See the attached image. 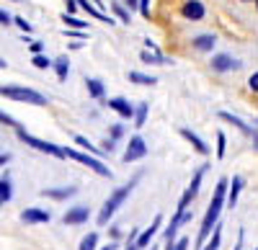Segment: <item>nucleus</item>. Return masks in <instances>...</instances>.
<instances>
[{
	"mask_svg": "<svg viewBox=\"0 0 258 250\" xmlns=\"http://www.w3.org/2000/svg\"><path fill=\"white\" fill-rule=\"evenodd\" d=\"M11 24H13V16H11L8 11L0 8V26H11Z\"/></svg>",
	"mask_w": 258,
	"mask_h": 250,
	"instance_id": "e433bc0d",
	"label": "nucleus"
},
{
	"mask_svg": "<svg viewBox=\"0 0 258 250\" xmlns=\"http://www.w3.org/2000/svg\"><path fill=\"white\" fill-rule=\"evenodd\" d=\"M78 250H98V235L96 232H88V235L80 240V247Z\"/></svg>",
	"mask_w": 258,
	"mask_h": 250,
	"instance_id": "c756f323",
	"label": "nucleus"
},
{
	"mask_svg": "<svg viewBox=\"0 0 258 250\" xmlns=\"http://www.w3.org/2000/svg\"><path fill=\"white\" fill-rule=\"evenodd\" d=\"M227 178H220L217 181V189H214V196L207 206V214H204V222H202V230H199V245H204V240L209 237L212 232V227L217 224L220 219V212H222V206H225V196H227Z\"/></svg>",
	"mask_w": 258,
	"mask_h": 250,
	"instance_id": "f257e3e1",
	"label": "nucleus"
},
{
	"mask_svg": "<svg viewBox=\"0 0 258 250\" xmlns=\"http://www.w3.org/2000/svg\"><path fill=\"white\" fill-rule=\"evenodd\" d=\"M98 250H116V245H114V242H109V245H103V247H98Z\"/></svg>",
	"mask_w": 258,
	"mask_h": 250,
	"instance_id": "49530a36",
	"label": "nucleus"
},
{
	"mask_svg": "<svg viewBox=\"0 0 258 250\" xmlns=\"http://www.w3.org/2000/svg\"><path fill=\"white\" fill-rule=\"evenodd\" d=\"M243 3H253V0H243Z\"/></svg>",
	"mask_w": 258,
	"mask_h": 250,
	"instance_id": "864d4df0",
	"label": "nucleus"
},
{
	"mask_svg": "<svg viewBox=\"0 0 258 250\" xmlns=\"http://www.w3.org/2000/svg\"><path fill=\"white\" fill-rule=\"evenodd\" d=\"M227 186H230V183H227ZM240 191H243V178H240V176H235V178H232V186H230V191H227V196H225V204L230 206V209H232L235 204H238Z\"/></svg>",
	"mask_w": 258,
	"mask_h": 250,
	"instance_id": "a211bd4d",
	"label": "nucleus"
},
{
	"mask_svg": "<svg viewBox=\"0 0 258 250\" xmlns=\"http://www.w3.org/2000/svg\"><path fill=\"white\" fill-rule=\"evenodd\" d=\"M207 168H209V165H202V168H199L197 173H194V178H191V186H188V189L183 191V196H181V201H178V206H176L178 212L188 209V204H191L194 199H197V194H199V186H202V178H204Z\"/></svg>",
	"mask_w": 258,
	"mask_h": 250,
	"instance_id": "423d86ee",
	"label": "nucleus"
},
{
	"mask_svg": "<svg viewBox=\"0 0 258 250\" xmlns=\"http://www.w3.org/2000/svg\"><path fill=\"white\" fill-rule=\"evenodd\" d=\"M186 247H188V240L186 237H181L178 242H173V250H186Z\"/></svg>",
	"mask_w": 258,
	"mask_h": 250,
	"instance_id": "ea45409f",
	"label": "nucleus"
},
{
	"mask_svg": "<svg viewBox=\"0 0 258 250\" xmlns=\"http://www.w3.org/2000/svg\"><path fill=\"white\" fill-rule=\"evenodd\" d=\"M243 240H245V230H240V232H238V245H235L232 250H243Z\"/></svg>",
	"mask_w": 258,
	"mask_h": 250,
	"instance_id": "79ce46f5",
	"label": "nucleus"
},
{
	"mask_svg": "<svg viewBox=\"0 0 258 250\" xmlns=\"http://www.w3.org/2000/svg\"><path fill=\"white\" fill-rule=\"evenodd\" d=\"M178 227H181V214L176 212V214H173V219H170V224L165 227V242H173V240H176Z\"/></svg>",
	"mask_w": 258,
	"mask_h": 250,
	"instance_id": "a878e982",
	"label": "nucleus"
},
{
	"mask_svg": "<svg viewBox=\"0 0 258 250\" xmlns=\"http://www.w3.org/2000/svg\"><path fill=\"white\" fill-rule=\"evenodd\" d=\"M181 137H183V139H188V142H191V147L197 150L199 155H209V144H207L197 132H191V129H186V127H183V129H181Z\"/></svg>",
	"mask_w": 258,
	"mask_h": 250,
	"instance_id": "2eb2a0df",
	"label": "nucleus"
},
{
	"mask_svg": "<svg viewBox=\"0 0 258 250\" xmlns=\"http://www.w3.org/2000/svg\"><path fill=\"white\" fill-rule=\"evenodd\" d=\"M214 44H217V36H214V34H199V36L191 39V47L197 52H212Z\"/></svg>",
	"mask_w": 258,
	"mask_h": 250,
	"instance_id": "dca6fc26",
	"label": "nucleus"
},
{
	"mask_svg": "<svg viewBox=\"0 0 258 250\" xmlns=\"http://www.w3.org/2000/svg\"><path fill=\"white\" fill-rule=\"evenodd\" d=\"M11 3H21V0H11Z\"/></svg>",
	"mask_w": 258,
	"mask_h": 250,
	"instance_id": "603ef678",
	"label": "nucleus"
},
{
	"mask_svg": "<svg viewBox=\"0 0 258 250\" xmlns=\"http://www.w3.org/2000/svg\"><path fill=\"white\" fill-rule=\"evenodd\" d=\"M111 11H114V16L121 21V24H126V26L132 24V13H129V11H126L121 3H111Z\"/></svg>",
	"mask_w": 258,
	"mask_h": 250,
	"instance_id": "bb28decb",
	"label": "nucleus"
},
{
	"mask_svg": "<svg viewBox=\"0 0 258 250\" xmlns=\"http://www.w3.org/2000/svg\"><path fill=\"white\" fill-rule=\"evenodd\" d=\"M52 67H54V72H57V80L59 82H64L68 80V75H70V59L68 57H57V59H52Z\"/></svg>",
	"mask_w": 258,
	"mask_h": 250,
	"instance_id": "6ab92c4d",
	"label": "nucleus"
},
{
	"mask_svg": "<svg viewBox=\"0 0 258 250\" xmlns=\"http://www.w3.org/2000/svg\"><path fill=\"white\" fill-rule=\"evenodd\" d=\"M126 77H129V82H137V86H155V82H158V77L145 75V72H137V70L126 72Z\"/></svg>",
	"mask_w": 258,
	"mask_h": 250,
	"instance_id": "4be33fe9",
	"label": "nucleus"
},
{
	"mask_svg": "<svg viewBox=\"0 0 258 250\" xmlns=\"http://www.w3.org/2000/svg\"><path fill=\"white\" fill-rule=\"evenodd\" d=\"M75 194H78L75 186H70V189L64 186V189H44L41 191V196H49V199H68V196H75Z\"/></svg>",
	"mask_w": 258,
	"mask_h": 250,
	"instance_id": "412c9836",
	"label": "nucleus"
},
{
	"mask_svg": "<svg viewBox=\"0 0 258 250\" xmlns=\"http://www.w3.org/2000/svg\"><path fill=\"white\" fill-rule=\"evenodd\" d=\"M29 49H31V54H41V52H44V44H41V41H36V39H31V41H29Z\"/></svg>",
	"mask_w": 258,
	"mask_h": 250,
	"instance_id": "c9c22d12",
	"label": "nucleus"
},
{
	"mask_svg": "<svg viewBox=\"0 0 258 250\" xmlns=\"http://www.w3.org/2000/svg\"><path fill=\"white\" fill-rule=\"evenodd\" d=\"M145 155H147V142H145L140 134L129 137V144H126L121 160H124V162H135V160H142Z\"/></svg>",
	"mask_w": 258,
	"mask_h": 250,
	"instance_id": "0eeeda50",
	"label": "nucleus"
},
{
	"mask_svg": "<svg viewBox=\"0 0 258 250\" xmlns=\"http://www.w3.org/2000/svg\"><path fill=\"white\" fill-rule=\"evenodd\" d=\"M160 224H163V214H155V219H153V224L147 227V230H142L140 235H137V240H135V245H137V250H145L147 245H150V240H153L155 235H158V230H160Z\"/></svg>",
	"mask_w": 258,
	"mask_h": 250,
	"instance_id": "6e6552de",
	"label": "nucleus"
},
{
	"mask_svg": "<svg viewBox=\"0 0 258 250\" xmlns=\"http://www.w3.org/2000/svg\"><path fill=\"white\" fill-rule=\"evenodd\" d=\"M88 219H91V209H88V206H73V209H70L68 214L62 217V222L68 224V227H78V224H85Z\"/></svg>",
	"mask_w": 258,
	"mask_h": 250,
	"instance_id": "9d476101",
	"label": "nucleus"
},
{
	"mask_svg": "<svg viewBox=\"0 0 258 250\" xmlns=\"http://www.w3.org/2000/svg\"><path fill=\"white\" fill-rule=\"evenodd\" d=\"M31 65H34L36 70H49V67H52V59L41 52V54H34V57H31Z\"/></svg>",
	"mask_w": 258,
	"mask_h": 250,
	"instance_id": "7c9ffc66",
	"label": "nucleus"
},
{
	"mask_svg": "<svg viewBox=\"0 0 258 250\" xmlns=\"http://www.w3.org/2000/svg\"><path fill=\"white\" fill-rule=\"evenodd\" d=\"M11 162V152H0V165H6Z\"/></svg>",
	"mask_w": 258,
	"mask_h": 250,
	"instance_id": "a18cd8bd",
	"label": "nucleus"
},
{
	"mask_svg": "<svg viewBox=\"0 0 258 250\" xmlns=\"http://www.w3.org/2000/svg\"><path fill=\"white\" fill-rule=\"evenodd\" d=\"M11 196H13V186H11L8 176H3V178H0V206L8 204V201H11Z\"/></svg>",
	"mask_w": 258,
	"mask_h": 250,
	"instance_id": "393cba45",
	"label": "nucleus"
},
{
	"mask_svg": "<svg viewBox=\"0 0 258 250\" xmlns=\"http://www.w3.org/2000/svg\"><path fill=\"white\" fill-rule=\"evenodd\" d=\"M0 96L11 98V101H21V103H31V106H47L49 103L44 93L26 88V86H0Z\"/></svg>",
	"mask_w": 258,
	"mask_h": 250,
	"instance_id": "7ed1b4c3",
	"label": "nucleus"
},
{
	"mask_svg": "<svg viewBox=\"0 0 258 250\" xmlns=\"http://www.w3.org/2000/svg\"><path fill=\"white\" fill-rule=\"evenodd\" d=\"M124 3H126L129 13H132V11H137V0H124Z\"/></svg>",
	"mask_w": 258,
	"mask_h": 250,
	"instance_id": "c03bdc74",
	"label": "nucleus"
},
{
	"mask_svg": "<svg viewBox=\"0 0 258 250\" xmlns=\"http://www.w3.org/2000/svg\"><path fill=\"white\" fill-rule=\"evenodd\" d=\"M165 250H173V242H165Z\"/></svg>",
	"mask_w": 258,
	"mask_h": 250,
	"instance_id": "8fccbe9b",
	"label": "nucleus"
},
{
	"mask_svg": "<svg viewBox=\"0 0 258 250\" xmlns=\"http://www.w3.org/2000/svg\"><path fill=\"white\" fill-rule=\"evenodd\" d=\"M0 124H6V127H13V129H16V127H21V124H18L13 116H8L6 111H0Z\"/></svg>",
	"mask_w": 258,
	"mask_h": 250,
	"instance_id": "72a5a7b5",
	"label": "nucleus"
},
{
	"mask_svg": "<svg viewBox=\"0 0 258 250\" xmlns=\"http://www.w3.org/2000/svg\"><path fill=\"white\" fill-rule=\"evenodd\" d=\"M253 127H255V129H258V119H253Z\"/></svg>",
	"mask_w": 258,
	"mask_h": 250,
	"instance_id": "3c124183",
	"label": "nucleus"
},
{
	"mask_svg": "<svg viewBox=\"0 0 258 250\" xmlns=\"http://www.w3.org/2000/svg\"><path fill=\"white\" fill-rule=\"evenodd\" d=\"M106 106H109L111 111H116L121 119H132L135 116V106H132V103H129L126 98H121V96H116V98H109V103H106Z\"/></svg>",
	"mask_w": 258,
	"mask_h": 250,
	"instance_id": "f8f14e48",
	"label": "nucleus"
},
{
	"mask_svg": "<svg viewBox=\"0 0 258 250\" xmlns=\"http://www.w3.org/2000/svg\"><path fill=\"white\" fill-rule=\"evenodd\" d=\"M181 16L186 21H202L207 16V8H204L202 0H186V3L181 6Z\"/></svg>",
	"mask_w": 258,
	"mask_h": 250,
	"instance_id": "1a4fd4ad",
	"label": "nucleus"
},
{
	"mask_svg": "<svg viewBox=\"0 0 258 250\" xmlns=\"http://www.w3.org/2000/svg\"><path fill=\"white\" fill-rule=\"evenodd\" d=\"M137 11L142 13V18H150V0H137Z\"/></svg>",
	"mask_w": 258,
	"mask_h": 250,
	"instance_id": "f704fd0d",
	"label": "nucleus"
},
{
	"mask_svg": "<svg viewBox=\"0 0 258 250\" xmlns=\"http://www.w3.org/2000/svg\"><path fill=\"white\" fill-rule=\"evenodd\" d=\"M62 150H64V157H70V160L85 165V168H91L96 176H101V178H111L109 165H103L96 155H91V152H78V150H70V147H62Z\"/></svg>",
	"mask_w": 258,
	"mask_h": 250,
	"instance_id": "20e7f679",
	"label": "nucleus"
},
{
	"mask_svg": "<svg viewBox=\"0 0 258 250\" xmlns=\"http://www.w3.org/2000/svg\"><path fill=\"white\" fill-rule=\"evenodd\" d=\"M145 49H150V52H160V47L155 44V41H150V39H145Z\"/></svg>",
	"mask_w": 258,
	"mask_h": 250,
	"instance_id": "a19ab883",
	"label": "nucleus"
},
{
	"mask_svg": "<svg viewBox=\"0 0 258 250\" xmlns=\"http://www.w3.org/2000/svg\"><path fill=\"white\" fill-rule=\"evenodd\" d=\"M16 134H18V139L24 142V144H29V147H34V150H39V152H44V155H52V157H64V150L59 147V144H54V142L39 139V137L29 134L26 129H21V127H16Z\"/></svg>",
	"mask_w": 258,
	"mask_h": 250,
	"instance_id": "39448f33",
	"label": "nucleus"
},
{
	"mask_svg": "<svg viewBox=\"0 0 258 250\" xmlns=\"http://www.w3.org/2000/svg\"><path fill=\"white\" fill-rule=\"evenodd\" d=\"M140 59L145 62V65H170V62H173V59H168L163 52H150V49H142Z\"/></svg>",
	"mask_w": 258,
	"mask_h": 250,
	"instance_id": "f3484780",
	"label": "nucleus"
},
{
	"mask_svg": "<svg viewBox=\"0 0 258 250\" xmlns=\"http://www.w3.org/2000/svg\"><path fill=\"white\" fill-rule=\"evenodd\" d=\"M253 3H255V8H258V0H253Z\"/></svg>",
	"mask_w": 258,
	"mask_h": 250,
	"instance_id": "5fc2aeb1",
	"label": "nucleus"
},
{
	"mask_svg": "<svg viewBox=\"0 0 258 250\" xmlns=\"http://www.w3.org/2000/svg\"><path fill=\"white\" fill-rule=\"evenodd\" d=\"M75 3H78V8H83V11H85V13H88L91 18H96V21H101V24H109V26L114 24V21L109 18V13H103L101 8H96V6L91 3V0H75Z\"/></svg>",
	"mask_w": 258,
	"mask_h": 250,
	"instance_id": "4468645a",
	"label": "nucleus"
},
{
	"mask_svg": "<svg viewBox=\"0 0 258 250\" xmlns=\"http://www.w3.org/2000/svg\"><path fill=\"white\" fill-rule=\"evenodd\" d=\"M147 111H150V103H137V106H135V127L140 129V127H145V121H147Z\"/></svg>",
	"mask_w": 258,
	"mask_h": 250,
	"instance_id": "5701e85b",
	"label": "nucleus"
},
{
	"mask_svg": "<svg viewBox=\"0 0 258 250\" xmlns=\"http://www.w3.org/2000/svg\"><path fill=\"white\" fill-rule=\"evenodd\" d=\"M124 134V129H121V124H114V127H111V139H119Z\"/></svg>",
	"mask_w": 258,
	"mask_h": 250,
	"instance_id": "58836bf2",
	"label": "nucleus"
},
{
	"mask_svg": "<svg viewBox=\"0 0 258 250\" xmlns=\"http://www.w3.org/2000/svg\"><path fill=\"white\" fill-rule=\"evenodd\" d=\"M140 178H142V173H137V176H135L132 181H129V183H124L121 189L111 191V196L106 199V204L101 206V212H98V217H96L101 227H106V224H109V219H111V217H114V214L119 212V206H121V204H124V201L129 199V194L135 191V186L140 183Z\"/></svg>",
	"mask_w": 258,
	"mask_h": 250,
	"instance_id": "f03ea898",
	"label": "nucleus"
},
{
	"mask_svg": "<svg viewBox=\"0 0 258 250\" xmlns=\"http://www.w3.org/2000/svg\"><path fill=\"white\" fill-rule=\"evenodd\" d=\"M62 21H64V26H68V29H80V31L88 29V21H80L75 13H62Z\"/></svg>",
	"mask_w": 258,
	"mask_h": 250,
	"instance_id": "b1692460",
	"label": "nucleus"
},
{
	"mask_svg": "<svg viewBox=\"0 0 258 250\" xmlns=\"http://www.w3.org/2000/svg\"><path fill=\"white\" fill-rule=\"evenodd\" d=\"M101 150H103V152H114V139H106Z\"/></svg>",
	"mask_w": 258,
	"mask_h": 250,
	"instance_id": "37998d69",
	"label": "nucleus"
},
{
	"mask_svg": "<svg viewBox=\"0 0 258 250\" xmlns=\"http://www.w3.org/2000/svg\"><path fill=\"white\" fill-rule=\"evenodd\" d=\"M49 219H52V214L44 209H36V206H29V209L21 212V222H26V224H44Z\"/></svg>",
	"mask_w": 258,
	"mask_h": 250,
	"instance_id": "ddd939ff",
	"label": "nucleus"
},
{
	"mask_svg": "<svg viewBox=\"0 0 258 250\" xmlns=\"http://www.w3.org/2000/svg\"><path fill=\"white\" fill-rule=\"evenodd\" d=\"M225 152H227V137H225L222 132H217V157L222 160Z\"/></svg>",
	"mask_w": 258,
	"mask_h": 250,
	"instance_id": "473e14b6",
	"label": "nucleus"
},
{
	"mask_svg": "<svg viewBox=\"0 0 258 250\" xmlns=\"http://www.w3.org/2000/svg\"><path fill=\"white\" fill-rule=\"evenodd\" d=\"M13 24H16L21 31H24V34H31V31H34V26L29 24V21H26L24 16H13Z\"/></svg>",
	"mask_w": 258,
	"mask_h": 250,
	"instance_id": "2f4dec72",
	"label": "nucleus"
},
{
	"mask_svg": "<svg viewBox=\"0 0 258 250\" xmlns=\"http://www.w3.org/2000/svg\"><path fill=\"white\" fill-rule=\"evenodd\" d=\"M220 242H222V230H220V224H214L212 240H209L207 245H202V250H220Z\"/></svg>",
	"mask_w": 258,
	"mask_h": 250,
	"instance_id": "cd10ccee",
	"label": "nucleus"
},
{
	"mask_svg": "<svg viewBox=\"0 0 258 250\" xmlns=\"http://www.w3.org/2000/svg\"><path fill=\"white\" fill-rule=\"evenodd\" d=\"M212 70L214 72H230V70H240V62L230 57V54H214L212 57Z\"/></svg>",
	"mask_w": 258,
	"mask_h": 250,
	"instance_id": "9b49d317",
	"label": "nucleus"
},
{
	"mask_svg": "<svg viewBox=\"0 0 258 250\" xmlns=\"http://www.w3.org/2000/svg\"><path fill=\"white\" fill-rule=\"evenodd\" d=\"M75 144H80V147H83L85 152H91V155H96V157H98V155L103 152V150H98V147H96V144H91V142L85 139L83 134H75Z\"/></svg>",
	"mask_w": 258,
	"mask_h": 250,
	"instance_id": "c85d7f7f",
	"label": "nucleus"
},
{
	"mask_svg": "<svg viewBox=\"0 0 258 250\" xmlns=\"http://www.w3.org/2000/svg\"><path fill=\"white\" fill-rule=\"evenodd\" d=\"M6 67H8V62H6L3 57H0V70H6Z\"/></svg>",
	"mask_w": 258,
	"mask_h": 250,
	"instance_id": "de8ad7c7",
	"label": "nucleus"
},
{
	"mask_svg": "<svg viewBox=\"0 0 258 250\" xmlns=\"http://www.w3.org/2000/svg\"><path fill=\"white\" fill-rule=\"evenodd\" d=\"M85 88H88V96L96 98V101H101L106 96V86H103L98 77H85Z\"/></svg>",
	"mask_w": 258,
	"mask_h": 250,
	"instance_id": "aec40b11",
	"label": "nucleus"
},
{
	"mask_svg": "<svg viewBox=\"0 0 258 250\" xmlns=\"http://www.w3.org/2000/svg\"><path fill=\"white\" fill-rule=\"evenodd\" d=\"M124 250H137V245H135V242H129V245H126Z\"/></svg>",
	"mask_w": 258,
	"mask_h": 250,
	"instance_id": "09e8293b",
	"label": "nucleus"
},
{
	"mask_svg": "<svg viewBox=\"0 0 258 250\" xmlns=\"http://www.w3.org/2000/svg\"><path fill=\"white\" fill-rule=\"evenodd\" d=\"M248 88H250L253 93H258V72H253V75L248 77Z\"/></svg>",
	"mask_w": 258,
	"mask_h": 250,
	"instance_id": "4c0bfd02",
	"label": "nucleus"
}]
</instances>
